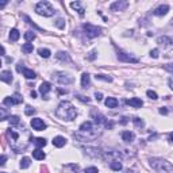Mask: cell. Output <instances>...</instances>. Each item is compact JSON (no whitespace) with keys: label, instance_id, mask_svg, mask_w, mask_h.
<instances>
[{"label":"cell","instance_id":"obj_1","mask_svg":"<svg viewBox=\"0 0 173 173\" xmlns=\"http://www.w3.org/2000/svg\"><path fill=\"white\" fill-rule=\"evenodd\" d=\"M56 115L62 120H73L77 116V110L70 101H61L56 110Z\"/></svg>","mask_w":173,"mask_h":173},{"label":"cell","instance_id":"obj_2","mask_svg":"<svg viewBox=\"0 0 173 173\" xmlns=\"http://www.w3.org/2000/svg\"><path fill=\"white\" fill-rule=\"evenodd\" d=\"M149 165L157 172H171L173 171V165L169 161L164 160V158H158V157H153L149 160Z\"/></svg>","mask_w":173,"mask_h":173},{"label":"cell","instance_id":"obj_3","mask_svg":"<svg viewBox=\"0 0 173 173\" xmlns=\"http://www.w3.org/2000/svg\"><path fill=\"white\" fill-rule=\"evenodd\" d=\"M35 12L41 16H45V18H50V16H53L54 14H56L54 8L49 2H39L38 4L35 6Z\"/></svg>","mask_w":173,"mask_h":173},{"label":"cell","instance_id":"obj_4","mask_svg":"<svg viewBox=\"0 0 173 173\" xmlns=\"http://www.w3.org/2000/svg\"><path fill=\"white\" fill-rule=\"evenodd\" d=\"M83 30H84V34L88 37V38H96L101 34V29L97 26H93L91 23H84L83 25Z\"/></svg>","mask_w":173,"mask_h":173},{"label":"cell","instance_id":"obj_5","mask_svg":"<svg viewBox=\"0 0 173 173\" xmlns=\"http://www.w3.org/2000/svg\"><path fill=\"white\" fill-rule=\"evenodd\" d=\"M118 60L122 61V62H127V64H138L140 62V60H138L137 57H133L131 54L124 53V52H122V50L118 52Z\"/></svg>","mask_w":173,"mask_h":173},{"label":"cell","instance_id":"obj_6","mask_svg":"<svg viewBox=\"0 0 173 173\" xmlns=\"http://www.w3.org/2000/svg\"><path fill=\"white\" fill-rule=\"evenodd\" d=\"M54 76H56V80L58 81L60 84H62V85H68V84H72V83H73V79H72V77L68 76V74H65V73H62V72L56 73ZM54 76H53V77H54Z\"/></svg>","mask_w":173,"mask_h":173},{"label":"cell","instance_id":"obj_7","mask_svg":"<svg viewBox=\"0 0 173 173\" xmlns=\"http://www.w3.org/2000/svg\"><path fill=\"white\" fill-rule=\"evenodd\" d=\"M127 7H128V3L126 0H119V2H114L110 6V10L111 11H124Z\"/></svg>","mask_w":173,"mask_h":173},{"label":"cell","instance_id":"obj_8","mask_svg":"<svg viewBox=\"0 0 173 173\" xmlns=\"http://www.w3.org/2000/svg\"><path fill=\"white\" fill-rule=\"evenodd\" d=\"M31 127L37 131H42L46 128V123L39 118H34V119H31Z\"/></svg>","mask_w":173,"mask_h":173},{"label":"cell","instance_id":"obj_9","mask_svg":"<svg viewBox=\"0 0 173 173\" xmlns=\"http://www.w3.org/2000/svg\"><path fill=\"white\" fill-rule=\"evenodd\" d=\"M79 171H80V167L77 164H66L62 168L64 173H79Z\"/></svg>","mask_w":173,"mask_h":173},{"label":"cell","instance_id":"obj_10","mask_svg":"<svg viewBox=\"0 0 173 173\" xmlns=\"http://www.w3.org/2000/svg\"><path fill=\"white\" fill-rule=\"evenodd\" d=\"M50 91H52V84L47 83V81H43V83L39 85V93L42 95V96H46Z\"/></svg>","mask_w":173,"mask_h":173},{"label":"cell","instance_id":"obj_11","mask_svg":"<svg viewBox=\"0 0 173 173\" xmlns=\"http://www.w3.org/2000/svg\"><path fill=\"white\" fill-rule=\"evenodd\" d=\"M57 60L61 61V62H66V64H70L72 62V60H70V56L66 52H58L56 54Z\"/></svg>","mask_w":173,"mask_h":173},{"label":"cell","instance_id":"obj_12","mask_svg":"<svg viewBox=\"0 0 173 173\" xmlns=\"http://www.w3.org/2000/svg\"><path fill=\"white\" fill-rule=\"evenodd\" d=\"M126 103L128 104V106L134 107V108H141L142 106H144V101H142L140 97H131V99H128Z\"/></svg>","mask_w":173,"mask_h":173},{"label":"cell","instance_id":"obj_13","mask_svg":"<svg viewBox=\"0 0 173 173\" xmlns=\"http://www.w3.org/2000/svg\"><path fill=\"white\" fill-rule=\"evenodd\" d=\"M0 79H2V81H4V83H7V84H11L12 83L11 70H3V72L0 73Z\"/></svg>","mask_w":173,"mask_h":173},{"label":"cell","instance_id":"obj_14","mask_svg":"<svg viewBox=\"0 0 173 173\" xmlns=\"http://www.w3.org/2000/svg\"><path fill=\"white\" fill-rule=\"evenodd\" d=\"M169 11V6L167 4H164V6H160V7H157V8L153 11L154 15H157V16H164V15H167Z\"/></svg>","mask_w":173,"mask_h":173},{"label":"cell","instance_id":"obj_15","mask_svg":"<svg viewBox=\"0 0 173 173\" xmlns=\"http://www.w3.org/2000/svg\"><path fill=\"white\" fill-rule=\"evenodd\" d=\"M122 140L124 142H127V144H131V142L135 140V135L133 131H123V133H122Z\"/></svg>","mask_w":173,"mask_h":173},{"label":"cell","instance_id":"obj_16","mask_svg":"<svg viewBox=\"0 0 173 173\" xmlns=\"http://www.w3.org/2000/svg\"><path fill=\"white\" fill-rule=\"evenodd\" d=\"M53 145H54L56 147H64V146L66 145V138L61 137V135H58V137H54Z\"/></svg>","mask_w":173,"mask_h":173},{"label":"cell","instance_id":"obj_17","mask_svg":"<svg viewBox=\"0 0 173 173\" xmlns=\"http://www.w3.org/2000/svg\"><path fill=\"white\" fill-rule=\"evenodd\" d=\"M91 115H92V118L95 119V122H96L97 124H101V123H107V120H106V118L103 116L100 112H96V111H92L91 112Z\"/></svg>","mask_w":173,"mask_h":173},{"label":"cell","instance_id":"obj_18","mask_svg":"<svg viewBox=\"0 0 173 173\" xmlns=\"http://www.w3.org/2000/svg\"><path fill=\"white\" fill-rule=\"evenodd\" d=\"M157 43L164 45V46H169V45H173V41H172V38H169L167 35H162L160 38H157Z\"/></svg>","mask_w":173,"mask_h":173},{"label":"cell","instance_id":"obj_19","mask_svg":"<svg viewBox=\"0 0 173 173\" xmlns=\"http://www.w3.org/2000/svg\"><path fill=\"white\" fill-rule=\"evenodd\" d=\"M70 7H72L73 10H76V11L79 12L81 16H83V15H84V12H85V10H84V7L81 6V3H80V2H72V3H70Z\"/></svg>","mask_w":173,"mask_h":173},{"label":"cell","instance_id":"obj_20","mask_svg":"<svg viewBox=\"0 0 173 173\" xmlns=\"http://www.w3.org/2000/svg\"><path fill=\"white\" fill-rule=\"evenodd\" d=\"M92 130H93L92 122H84V123H81V126H80L81 133H88V131H92Z\"/></svg>","mask_w":173,"mask_h":173},{"label":"cell","instance_id":"obj_21","mask_svg":"<svg viewBox=\"0 0 173 173\" xmlns=\"http://www.w3.org/2000/svg\"><path fill=\"white\" fill-rule=\"evenodd\" d=\"M84 150H85L87 154L92 155V157H101L100 150H99V149H96V147H85Z\"/></svg>","mask_w":173,"mask_h":173},{"label":"cell","instance_id":"obj_22","mask_svg":"<svg viewBox=\"0 0 173 173\" xmlns=\"http://www.w3.org/2000/svg\"><path fill=\"white\" fill-rule=\"evenodd\" d=\"M33 157L35 158V160H38V161H42V160H45V157H46V154L43 153L41 149H35V150L33 151Z\"/></svg>","mask_w":173,"mask_h":173},{"label":"cell","instance_id":"obj_23","mask_svg":"<svg viewBox=\"0 0 173 173\" xmlns=\"http://www.w3.org/2000/svg\"><path fill=\"white\" fill-rule=\"evenodd\" d=\"M110 168L112 169V171H116V172H119V171H122V162L119 161V160H112L110 162Z\"/></svg>","mask_w":173,"mask_h":173},{"label":"cell","instance_id":"obj_24","mask_svg":"<svg viewBox=\"0 0 173 173\" xmlns=\"http://www.w3.org/2000/svg\"><path fill=\"white\" fill-rule=\"evenodd\" d=\"M19 37H20V33L18 29H12L11 31H10V41H11V42H16V41L19 39Z\"/></svg>","mask_w":173,"mask_h":173},{"label":"cell","instance_id":"obj_25","mask_svg":"<svg viewBox=\"0 0 173 173\" xmlns=\"http://www.w3.org/2000/svg\"><path fill=\"white\" fill-rule=\"evenodd\" d=\"M23 76L26 77V79H29V80H34L35 79V72L31 69H29V68H25V70H23Z\"/></svg>","mask_w":173,"mask_h":173},{"label":"cell","instance_id":"obj_26","mask_svg":"<svg viewBox=\"0 0 173 173\" xmlns=\"http://www.w3.org/2000/svg\"><path fill=\"white\" fill-rule=\"evenodd\" d=\"M106 106L108 108H116L118 107V100L115 97H107L106 99Z\"/></svg>","mask_w":173,"mask_h":173},{"label":"cell","instance_id":"obj_27","mask_svg":"<svg viewBox=\"0 0 173 173\" xmlns=\"http://www.w3.org/2000/svg\"><path fill=\"white\" fill-rule=\"evenodd\" d=\"M81 87H83V88H88V87H89V74H88V73H83V74H81Z\"/></svg>","mask_w":173,"mask_h":173},{"label":"cell","instance_id":"obj_28","mask_svg":"<svg viewBox=\"0 0 173 173\" xmlns=\"http://www.w3.org/2000/svg\"><path fill=\"white\" fill-rule=\"evenodd\" d=\"M11 99H12V103H14V106H16V104H20V103H23V97H22V95L18 93V92H15L11 96Z\"/></svg>","mask_w":173,"mask_h":173},{"label":"cell","instance_id":"obj_29","mask_svg":"<svg viewBox=\"0 0 173 173\" xmlns=\"http://www.w3.org/2000/svg\"><path fill=\"white\" fill-rule=\"evenodd\" d=\"M33 142L35 144L37 149H41V147L46 146V140H45V138H35V140L33 138Z\"/></svg>","mask_w":173,"mask_h":173},{"label":"cell","instance_id":"obj_30","mask_svg":"<svg viewBox=\"0 0 173 173\" xmlns=\"http://www.w3.org/2000/svg\"><path fill=\"white\" fill-rule=\"evenodd\" d=\"M33 50H34V46H33V43H25V45L22 46V52L25 53V54H30V53H33Z\"/></svg>","mask_w":173,"mask_h":173},{"label":"cell","instance_id":"obj_31","mask_svg":"<svg viewBox=\"0 0 173 173\" xmlns=\"http://www.w3.org/2000/svg\"><path fill=\"white\" fill-rule=\"evenodd\" d=\"M30 164H31V160H30L29 157H23L22 160H20L19 165H20V168H22V169H27L30 167Z\"/></svg>","mask_w":173,"mask_h":173},{"label":"cell","instance_id":"obj_32","mask_svg":"<svg viewBox=\"0 0 173 173\" xmlns=\"http://www.w3.org/2000/svg\"><path fill=\"white\" fill-rule=\"evenodd\" d=\"M8 120H10V124H11V126H18V124L20 123L19 116H16V115H10Z\"/></svg>","mask_w":173,"mask_h":173},{"label":"cell","instance_id":"obj_33","mask_svg":"<svg viewBox=\"0 0 173 173\" xmlns=\"http://www.w3.org/2000/svg\"><path fill=\"white\" fill-rule=\"evenodd\" d=\"M23 37H25V39L27 41V42H31V41L35 39V33L34 31H26Z\"/></svg>","mask_w":173,"mask_h":173},{"label":"cell","instance_id":"obj_34","mask_svg":"<svg viewBox=\"0 0 173 173\" xmlns=\"http://www.w3.org/2000/svg\"><path fill=\"white\" fill-rule=\"evenodd\" d=\"M38 54L41 57H43V58H49L50 54H52V52H50L49 49H39L38 50Z\"/></svg>","mask_w":173,"mask_h":173},{"label":"cell","instance_id":"obj_35","mask_svg":"<svg viewBox=\"0 0 173 173\" xmlns=\"http://www.w3.org/2000/svg\"><path fill=\"white\" fill-rule=\"evenodd\" d=\"M96 80H103V81H107V83H111L112 81V77L110 76H106V74H96Z\"/></svg>","mask_w":173,"mask_h":173},{"label":"cell","instance_id":"obj_36","mask_svg":"<svg viewBox=\"0 0 173 173\" xmlns=\"http://www.w3.org/2000/svg\"><path fill=\"white\" fill-rule=\"evenodd\" d=\"M133 122H134V124H135V127H138V128H142L144 127V120L141 119V118H134L133 119Z\"/></svg>","mask_w":173,"mask_h":173},{"label":"cell","instance_id":"obj_37","mask_svg":"<svg viewBox=\"0 0 173 173\" xmlns=\"http://www.w3.org/2000/svg\"><path fill=\"white\" fill-rule=\"evenodd\" d=\"M146 95H147L149 99H151V100H157V99H158V95L155 93L154 91H150V89H149L147 92H146Z\"/></svg>","mask_w":173,"mask_h":173},{"label":"cell","instance_id":"obj_38","mask_svg":"<svg viewBox=\"0 0 173 173\" xmlns=\"http://www.w3.org/2000/svg\"><path fill=\"white\" fill-rule=\"evenodd\" d=\"M25 20H26V22H27V23H29V25H31L33 27H35V29H37V30H41V31H42V29H41V27H38V26H37V25H35V23H34V22H33V20H31V19H30V18H29V16H27V15H25Z\"/></svg>","mask_w":173,"mask_h":173},{"label":"cell","instance_id":"obj_39","mask_svg":"<svg viewBox=\"0 0 173 173\" xmlns=\"http://www.w3.org/2000/svg\"><path fill=\"white\" fill-rule=\"evenodd\" d=\"M56 26L57 27H58V29H64V27H65V20H64V19H57L56 20Z\"/></svg>","mask_w":173,"mask_h":173},{"label":"cell","instance_id":"obj_40","mask_svg":"<svg viewBox=\"0 0 173 173\" xmlns=\"http://www.w3.org/2000/svg\"><path fill=\"white\" fill-rule=\"evenodd\" d=\"M3 104H4V106H7V107H11V106H14V103H12V99H11V96L6 97V99L3 100Z\"/></svg>","mask_w":173,"mask_h":173},{"label":"cell","instance_id":"obj_41","mask_svg":"<svg viewBox=\"0 0 173 173\" xmlns=\"http://www.w3.org/2000/svg\"><path fill=\"white\" fill-rule=\"evenodd\" d=\"M34 112H35V110H34V108H33L31 106H27V107H26V110H25V114H26V115L31 116V115H33Z\"/></svg>","mask_w":173,"mask_h":173},{"label":"cell","instance_id":"obj_42","mask_svg":"<svg viewBox=\"0 0 173 173\" xmlns=\"http://www.w3.org/2000/svg\"><path fill=\"white\" fill-rule=\"evenodd\" d=\"M84 173H99V171H97L96 167H89L84 171Z\"/></svg>","mask_w":173,"mask_h":173},{"label":"cell","instance_id":"obj_43","mask_svg":"<svg viewBox=\"0 0 173 173\" xmlns=\"http://www.w3.org/2000/svg\"><path fill=\"white\" fill-rule=\"evenodd\" d=\"M96 56H97V52H96V50H92V52L89 53V56H88V60H89V61H93L95 58H96Z\"/></svg>","mask_w":173,"mask_h":173},{"label":"cell","instance_id":"obj_44","mask_svg":"<svg viewBox=\"0 0 173 173\" xmlns=\"http://www.w3.org/2000/svg\"><path fill=\"white\" fill-rule=\"evenodd\" d=\"M164 69L168 70V72H171V73H173V64H165Z\"/></svg>","mask_w":173,"mask_h":173},{"label":"cell","instance_id":"obj_45","mask_svg":"<svg viewBox=\"0 0 173 173\" xmlns=\"http://www.w3.org/2000/svg\"><path fill=\"white\" fill-rule=\"evenodd\" d=\"M158 53H160L158 52V49H153L150 52V57H153V58H158Z\"/></svg>","mask_w":173,"mask_h":173},{"label":"cell","instance_id":"obj_46","mask_svg":"<svg viewBox=\"0 0 173 173\" xmlns=\"http://www.w3.org/2000/svg\"><path fill=\"white\" fill-rule=\"evenodd\" d=\"M77 99L81 100V101H84V103H89V99H88V97L81 96V95H77Z\"/></svg>","mask_w":173,"mask_h":173},{"label":"cell","instance_id":"obj_47","mask_svg":"<svg viewBox=\"0 0 173 173\" xmlns=\"http://www.w3.org/2000/svg\"><path fill=\"white\" fill-rule=\"evenodd\" d=\"M95 99H96L97 101H100L101 99H103V95H101L100 92H96V93H95Z\"/></svg>","mask_w":173,"mask_h":173},{"label":"cell","instance_id":"obj_48","mask_svg":"<svg viewBox=\"0 0 173 173\" xmlns=\"http://www.w3.org/2000/svg\"><path fill=\"white\" fill-rule=\"evenodd\" d=\"M16 70H18V72H23V70H25L23 64H18V65H16Z\"/></svg>","mask_w":173,"mask_h":173},{"label":"cell","instance_id":"obj_49","mask_svg":"<svg viewBox=\"0 0 173 173\" xmlns=\"http://www.w3.org/2000/svg\"><path fill=\"white\" fill-rule=\"evenodd\" d=\"M158 111H160V114H161V115H167V114H168V110H167L165 107H161Z\"/></svg>","mask_w":173,"mask_h":173},{"label":"cell","instance_id":"obj_50","mask_svg":"<svg viewBox=\"0 0 173 173\" xmlns=\"http://www.w3.org/2000/svg\"><path fill=\"white\" fill-rule=\"evenodd\" d=\"M6 160H7V157H6L4 154H3V155H2V162H0V165H2V167L6 164Z\"/></svg>","mask_w":173,"mask_h":173},{"label":"cell","instance_id":"obj_51","mask_svg":"<svg viewBox=\"0 0 173 173\" xmlns=\"http://www.w3.org/2000/svg\"><path fill=\"white\" fill-rule=\"evenodd\" d=\"M30 95H31L33 99H35V97H37V92H35V91H31V93H30Z\"/></svg>","mask_w":173,"mask_h":173},{"label":"cell","instance_id":"obj_52","mask_svg":"<svg viewBox=\"0 0 173 173\" xmlns=\"http://www.w3.org/2000/svg\"><path fill=\"white\" fill-rule=\"evenodd\" d=\"M169 87H171V89H173V79L169 80Z\"/></svg>","mask_w":173,"mask_h":173},{"label":"cell","instance_id":"obj_53","mask_svg":"<svg viewBox=\"0 0 173 173\" xmlns=\"http://www.w3.org/2000/svg\"><path fill=\"white\" fill-rule=\"evenodd\" d=\"M169 141H171V142H173V133H171V134H169Z\"/></svg>","mask_w":173,"mask_h":173},{"label":"cell","instance_id":"obj_54","mask_svg":"<svg viewBox=\"0 0 173 173\" xmlns=\"http://www.w3.org/2000/svg\"><path fill=\"white\" fill-rule=\"evenodd\" d=\"M7 4V2H3V3H0V8H3V7H4Z\"/></svg>","mask_w":173,"mask_h":173},{"label":"cell","instance_id":"obj_55","mask_svg":"<svg viewBox=\"0 0 173 173\" xmlns=\"http://www.w3.org/2000/svg\"><path fill=\"white\" fill-rule=\"evenodd\" d=\"M42 173H47V169L46 168H42Z\"/></svg>","mask_w":173,"mask_h":173}]
</instances>
